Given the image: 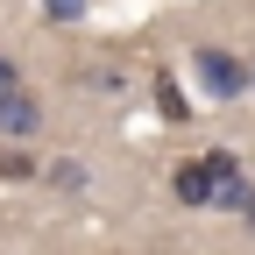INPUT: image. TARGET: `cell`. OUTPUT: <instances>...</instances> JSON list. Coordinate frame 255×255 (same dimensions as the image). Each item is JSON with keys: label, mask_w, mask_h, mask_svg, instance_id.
Listing matches in <instances>:
<instances>
[{"label": "cell", "mask_w": 255, "mask_h": 255, "mask_svg": "<svg viewBox=\"0 0 255 255\" xmlns=\"http://www.w3.org/2000/svg\"><path fill=\"white\" fill-rule=\"evenodd\" d=\"M0 85H14V64H7V57H0Z\"/></svg>", "instance_id": "ba28073f"}, {"label": "cell", "mask_w": 255, "mask_h": 255, "mask_svg": "<svg viewBox=\"0 0 255 255\" xmlns=\"http://www.w3.org/2000/svg\"><path fill=\"white\" fill-rule=\"evenodd\" d=\"M234 206H241V220H248V234H255V184H241V191H234Z\"/></svg>", "instance_id": "52a82bcc"}, {"label": "cell", "mask_w": 255, "mask_h": 255, "mask_svg": "<svg viewBox=\"0 0 255 255\" xmlns=\"http://www.w3.org/2000/svg\"><path fill=\"white\" fill-rule=\"evenodd\" d=\"M85 7H92V0H43V14H50V21H78Z\"/></svg>", "instance_id": "8992f818"}, {"label": "cell", "mask_w": 255, "mask_h": 255, "mask_svg": "<svg viewBox=\"0 0 255 255\" xmlns=\"http://www.w3.org/2000/svg\"><path fill=\"white\" fill-rule=\"evenodd\" d=\"M191 57H199V71H206V85L220 92V100H234V92H248V78H255L248 64H241V57H227L220 43H199Z\"/></svg>", "instance_id": "7a4b0ae2"}, {"label": "cell", "mask_w": 255, "mask_h": 255, "mask_svg": "<svg viewBox=\"0 0 255 255\" xmlns=\"http://www.w3.org/2000/svg\"><path fill=\"white\" fill-rule=\"evenodd\" d=\"M0 177H36V156H28V149H0Z\"/></svg>", "instance_id": "5b68a950"}, {"label": "cell", "mask_w": 255, "mask_h": 255, "mask_svg": "<svg viewBox=\"0 0 255 255\" xmlns=\"http://www.w3.org/2000/svg\"><path fill=\"white\" fill-rule=\"evenodd\" d=\"M170 191H177V206H213V199L234 206V191H241V156H234V149H206V156H191V163H177Z\"/></svg>", "instance_id": "6da1fadb"}, {"label": "cell", "mask_w": 255, "mask_h": 255, "mask_svg": "<svg viewBox=\"0 0 255 255\" xmlns=\"http://www.w3.org/2000/svg\"><path fill=\"white\" fill-rule=\"evenodd\" d=\"M156 100H163V121H184L191 107H184V92L170 85V71H156Z\"/></svg>", "instance_id": "277c9868"}, {"label": "cell", "mask_w": 255, "mask_h": 255, "mask_svg": "<svg viewBox=\"0 0 255 255\" xmlns=\"http://www.w3.org/2000/svg\"><path fill=\"white\" fill-rule=\"evenodd\" d=\"M248 85H255V78H248Z\"/></svg>", "instance_id": "9c48e42d"}, {"label": "cell", "mask_w": 255, "mask_h": 255, "mask_svg": "<svg viewBox=\"0 0 255 255\" xmlns=\"http://www.w3.org/2000/svg\"><path fill=\"white\" fill-rule=\"evenodd\" d=\"M36 121H43V107L21 85H0V135H36Z\"/></svg>", "instance_id": "3957f363"}]
</instances>
